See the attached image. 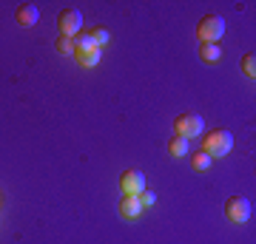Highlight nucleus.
Segmentation results:
<instances>
[{"instance_id":"obj_5","label":"nucleus","mask_w":256,"mask_h":244,"mask_svg":"<svg viewBox=\"0 0 256 244\" xmlns=\"http://www.w3.org/2000/svg\"><path fill=\"white\" fill-rule=\"evenodd\" d=\"M250 202L242 199V196H230L228 202H225V216H228V222H234V225H245L248 219H250Z\"/></svg>"},{"instance_id":"obj_10","label":"nucleus","mask_w":256,"mask_h":244,"mask_svg":"<svg viewBox=\"0 0 256 244\" xmlns=\"http://www.w3.org/2000/svg\"><path fill=\"white\" fill-rule=\"evenodd\" d=\"M200 57L205 60V63H216V60L222 57L220 43H202V45H200Z\"/></svg>"},{"instance_id":"obj_3","label":"nucleus","mask_w":256,"mask_h":244,"mask_svg":"<svg viewBox=\"0 0 256 244\" xmlns=\"http://www.w3.org/2000/svg\"><path fill=\"white\" fill-rule=\"evenodd\" d=\"M174 131L176 136H182V139H194V136H200L205 131V122H202L200 114H180L174 119Z\"/></svg>"},{"instance_id":"obj_14","label":"nucleus","mask_w":256,"mask_h":244,"mask_svg":"<svg viewBox=\"0 0 256 244\" xmlns=\"http://www.w3.org/2000/svg\"><path fill=\"white\" fill-rule=\"evenodd\" d=\"M242 71H245V77H250V80L256 77V57H254V54H245V57H242Z\"/></svg>"},{"instance_id":"obj_4","label":"nucleus","mask_w":256,"mask_h":244,"mask_svg":"<svg viewBox=\"0 0 256 244\" xmlns=\"http://www.w3.org/2000/svg\"><path fill=\"white\" fill-rule=\"evenodd\" d=\"M57 28H60V37H77L82 28V14L80 9H63L60 17H57Z\"/></svg>"},{"instance_id":"obj_13","label":"nucleus","mask_w":256,"mask_h":244,"mask_svg":"<svg viewBox=\"0 0 256 244\" xmlns=\"http://www.w3.org/2000/svg\"><path fill=\"white\" fill-rule=\"evenodd\" d=\"M72 43H74V51H82V48H94L92 34H77V37H72Z\"/></svg>"},{"instance_id":"obj_6","label":"nucleus","mask_w":256,"mask_h":244,"mask_svg":"<svg viewBox=\"0 0 256 244\" xmlns=\"http://www.w3.org/2000/svg\"><path fill=\"white\" fill-rule=\"evenodd\" d=\"M120 190L122 196H140L146 190V173L142 171H126L120 176Z\"/></svg>"},{"instance_id":"obj_8","label":"nucleus","mask_w":256,"mask_h":244,"mask_svg":"<svg viewBox=\"0 0 256 244\" xmlns=\"http://www.w3.org/2000/svg\"><path fill=\"white\" fill-rule=\"evenodd\" d=\"M142 205H140L137 196H122L120 199V216L122 219H140V213H142Z\"/></svg>"},{"instance_id":"obj_17","label":"nucleus","mask_w":256,"mask_h":244,"mask_svg":"<svg viewBox=\"0 0 256 244\" xmlns=\"http://www.w3.org/2000/svg\"><path fill=\"white\" fill-rule=\"evenodd\" d=\"M137 199H140V205H142V208H151V205H154V199H156V196H154V193H151V190H142V193H140V196H137Z\"/></svg>"},{"instance_id":"obj_11","label":"nucleus","mask_w":256,"mask_h":244,"mask_svg":"<svg viewBox=\"0 0 256 244\" xmlns=\"http://www.w3.org/2000/svg\"><path fill=\"white\" fill-rule=\"evenodd\" d=\"M168 151H171V156H185V154H188V139L174 136V139L168 142Z\"/></svg>"},{"instance_id":"obj_1","label":"nucleus","mask_w":256,"mask_h":244,"mask_svg":"<svg viewBox=\"0 0 256 244\" xmlns=\"http://www.w3.org/2000/svg\"><path fill=\"white\" fill-rule=\"evenodd\" d=\"M202 151L210 156V159H216V156H228L234 151V134L225 131V128H214L205 134V145H202Z\"/></svg>"},{"instance_id":"obj_15","label":"nucleus","mask_w":256,"mask_h":244,"mask_svg":"<svg viewBox=\"0 0 256 244\" xmlns=\"http://www.w3.org/2000/svg\"><path fill=\"white\" fill-rule=\"evenodd\" d=\"M92 40H94V45H97V48H102V45L108 43V31H106L102 26L92 28Z\"/></svg>"},{"instance_id":"obj_12","label":"nucleus","mask_w":256,"mask_h":244,"mask_svg":"<svg viewBox=\"0 0 256 244\" xmlns=\"http://www.w3.org/2000/svg\"><path fill=\"white\" fill-rule=\"evenodd\" d=\"M210 162H214V159H210V156L205 154V151H200V154H194V156H191V165L196 168V171H208Z\"/></svg>"},{"instance_id":"obj_9","label":"nucleus","mask_w":256,"mask_h":244,"mask_svg":"<svg viewBox=\"0 0 256 244\" xmlns=\"http://www.w3.org/2000/svg\"><path fill=\"white\" fill-rule=\"evenodd\" d=\"M100 57H102V51L94 45V48H82V51H74V60L82 65V68H94V65L100 63Z\"/></svg>"},{"instance_id":"obj_7","label":"nucleus","mask_w":256,"mask_h":244,"mask_svg":"<svg viewBox=\"0 0 256 244\" xmlns=\"http://www.w3.org/2000/svg\"><path fill=\"white\" fill-rule=\"evenodd\" d=\"M14 20H18V26L32 28V26L37 23V20H40V11H37L34 3H20L18 11H14Z\"/></svg>"},{"instance_id":"obj_16","label":"nucleus","mask_w":256,"mask_h":244,"mask_svg":"<svg viewBox=\"0 0 256 244\" xmlns=\"http://www.w3.org/2000/svg\"><path fill=\"white\" fill-rule=\"evenodd\" d=\"M57 51H60V54H74L72 37H57Z\"/></svg>"},{"instance_id":"obj_2","label":"nucleus","mask_w":256,"mask_h":244,"mask_svg":"<svg viewBox=\"0 0 256 244\" xmlns=\"http://www.w3.org/2000/svg\"><path fill=\"white\" fill-rule=\"evenodd\" d=\"M222 34H225V20L220 14H205L196 26V37L202 43H220Z\"/></svg>"}]
</instances>
